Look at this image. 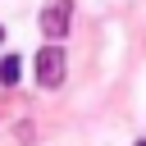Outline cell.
<instances>
[{"instance_id": "1", "label": "cell", "mask_w": 146, "mask_h": 146, "mask_svg": "<svg viewBox=\"0 0 146 146\" xmlns=\"http://www.w3.org/2000/svg\"><path fill=\"white\" fill-rule=\"evenodd\" d=\"M36 82L41 87H59L64 82V50L59 46H41L36 50Z\"/></svg>"}, {"instance_id": "2", "label": "cell", "mask_w": 146, "mask_h": 146, "mask_svg": "<svg viewBox=\"0 0 146 146\" xmlns=\"http://www.w3.org/2000/svg\"><path fill=\"white\" fill-rule=\"evenodd\" d=\"M41 32L50 36V46H55L59 36H68V0H55V5L41 9Z\"/></svg>"}, {"instance_id": "3", "label": "cell", "mask_w": 146, "mask_h": 146, "mask_svg": "<svg viewBox=\"0 0 146 146\" xmlns=\"http://www.w3.org/2000/svg\"><path fill=\"white\" fill-rule=\"evenodd\" d=\"M18 78H23V59L18 55H5L0 59V87H14Z\"/></svg>"}, {"instance_id": "4", "label": "cell", "mask_w": 146, "mask_h": 146, "mask_svg": "<svg viewBox=\"0 0 146 146\" xmlns=\"http://www.w3.org/2000/svg\"><path fill=\"white\" fill-rule=\"evenodd\" d=\"M0 41H5V27H0Z\"/></svg>"}, {"instance_id": "5", "label": "cell", "mask_w": 146, "mask_h": 146, "mask_svg": "<svg viewBox=\"0 0 146 146\" xmlns=\"http://www.w3.org/2000/svg\"><path fill=\"white\" fill-rule=\"evenodd\" d=\"M137 146H146V141H137Z\"/></svg>"}]
</instances>
